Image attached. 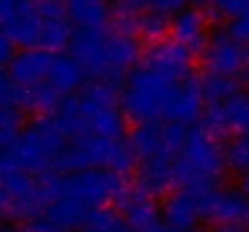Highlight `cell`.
Wrapping results in <instances>:
<instances>
[{"label": "cell", "mask_w": 249, "mask_h": 232, "mask_svg": "<svg viewBox=\"0 0 249 232\" xmlns=\"http://www.w3.org/2000/svg\"><path fill=\"white\" fill-rule=\"evenodd\" d=\"M227 32H230L234 39H239L242 44H249V10H247L242 18L232 20V22L227 25Z\"/></svg>", "instance_id": "32"}, {"label": "cell", "mask_w": 249, "mask_h": 232, "mask_svg": "<svg viewBox=\"0 0 249 232\" xmlns=\"http://www.w3.org/2000/svg\"><path fill=\"white\" fill-rule=\"evenodd\" d=\"M117 3L124 5V8H130V10H135V13L149 10V0H117Z\"/></svg>", "instance_id": "35"}, {"label": "cell", "mask_w": 249, "mask_h": 232, "mask_svg": "<svg viewBox=\"0 0 249 232\" xmlns=\"http://www.w3.org/2000/svg\"><path fill=\"white\" fill-rule=\"evenodd\" d=\"M0 25L20 49L42 47L44 18L37 0H0Z\"/></svg>", "instance_id": "6"}, {"label": "cell", "mask_w": 249, "mask_h": 232, "mask_svg": "<svg viewBox=\"0 0 249 232\" xmlns=\"http://www.w3.org/2000/svg\"><path fill=\"white\" fill-rule=\"evenodd\" d=\"M66 95L61 90H56L49 81H42L37 86H27L25 93V110H32L37 115H52L56 112V107L61 105Z\"/></svg>", "instance_id": "24"}, {"label": "cell", "mask_w": 249, "mask_h": 232, "mask_svg": "<svg viewBox=\"0 0 249 232\" xmlns=\"http://www.w3.org/2000/svg\"><path fill=\"white\" fill-rule=\"evenodd\" d=\"M225 164V149H220L217 137L208 135L203 127H193L188 132L186 147L176 157V181L181 188L203 196L213 188H217V181Z\"/></svg>", "instance_id": "2"}, {"label": "cell", "mask_w": 249, "mask_h": 232, "mask_svg": "<svg viewBox=\"0 0 249 232\" xmlns=\"http://www.w3.org/2000/svg\"><path fill=\"white\" fill-rule=\"evenodd\" d=\"M196 3H208V5H210V3H213V0H196Z\"/></svg>", "instance_id": "39"}, {"label": "cell", "mask_w": 249, "mask_h": 232, "mask_svg": "<svg viewBox=\"0 0 249 232\" xmlns=\"http://www.w3.org/2000/svg\"><path fill=\"white\" fill-rule=\"evenodd\" d=\"M142 56L140 44L135 39V35H110V44H107V61H110V76H120L124 78L137 64V59Z\"/></svg>", "instance_id": "20"}, {"label": "cell", "mask_w": 249, "mask_h": 232, "mask_svg": "<svg viewBox=\"0 0 249 232\" xmlns=\"http://www.w3.org/2000/svg\"><path fill=\"white\" fill-rule=\"evenodd\" d=\"M198 203H200V217L215 225L244 222V215L249 210V196L234 188H213L198 196Z\"/></svg>", "instance_id": "10"}, {"label": "cell", "mask_w": 249, "mask_h": 232, "mask_svg": "<svg viewBox=\"0 0 249 232\" xmlns=\"http://www.w3.org/2000/svg\"><path fill=\"white\" fill-rule=\"evenodd\" d=\"M200 86H203V98L208 105L227 103L242 90V83L237 76H222V73H210V71L208 76L200 78Z\"/></svg>", "instance_id": "25"}, {"label": "cell", "mask_w": 249, "mask_h": 232, "mask_svg": "<svg viewBox=\"0 0 249 232\" xmlns=\"http://www.w3.org/2000/svg\"><path fill=\"white\" fill-rule=\"evenodd\" d=\"M0 208L8 220L30 222L44 215L49 198L42 183V176H32L8 161L0 164Z\"/></svg>", "instance_id": "5"}, {"label": "cell", "mask_w": 249, "mask_h": 232, "mask_svg": "<svg viewBox=\"0 0 249 232\" xmlns=\"http://www.w3.org/2000/svg\"><path fill=\"white\" fill-rule=\"evenodd\" d=\"M142 64L147 69L166 76L169 81H183V78L193 76V52L186 49L176 39L152 42L147 47V52L142 54Z\"/></svg>", "instance_id": "8"}, {"label": "cell", "mask_w": 249, "mask_h": 232, "mask_svg": "<svg viewBox=\"0 0 249 232\" xmlns=\"http://www.w3.org/2000/svg\"><path fill=\"white\" fill-rule=\"evenodd\" d=\"M22 130H25L22 127V110L13 107V105H3V112H0V142H3V147L13 144Z\"/></svg>", "instance_id": "29"}, {"label": "cell", "mask_w": 249, "mask_h": 232, "mask_svg": "<svg viewBox=\"0 0 249 232\" xmlns=\"http://www.w3.org/2000/svg\"><path fill=\"white\" fill-rule=\"evenodd\" d=\"M171 39L181 42L186 49L193 54H200L210 44L208 35V22L205 15L198 8H183L178 15H174V27H171Z\"/></svg>", "instance_id": "15"}, {"label": "cell", "mask_w": 249, "mask_h": 232, "mask_svg": "<svg viewBox=\"0 0 249 232\" xmlns=\"http://www.w3.org/2000/svg\"><path fill=\"white\" fill-rule=\"evenodd\" d=\"M164 220L169 227H196L198 217H200V203L198 196L181 188V191H171L164 200Z\"/></svg>", "instance_id": "18"}, {"label": "cell", "mask_w": 249, "mask_h": 232, "mask_svg": "<svg viewBox=\"0 0 249 232\" xmlns=\"http://www.w3.org/2000/svg\"><path fill=\"white\" fill-rule=\"evenodd\" d=\"M188 0H149V10H159L166 15H178Z\"/></svg>", "instance_id": "33"}, {"label": "cell", "mask_w": 249, "mask_h": 232, "mask_svg": "<svg viewBox=\"0 0 249 232\" xmlns=\"http://www.w3.org/2000/svg\"><path fill=\"white\" fill-rule=\"evenodd\" d=\"M54 61V52L44 47L18 49L13 61L5 66V73L20 86H37L49 78V69Z\"/></svg>", "instance_id": "13"}, {"label": "cell", "mask_w": 249, "mask_h": 232, "mask_svg": "<svg viewBox=\"0 0 249 232\" xmlns=\"http://www.w3.org/2000/svg\"><path fill=\"white\" fill-rule=\"evenodd\" d=\"M127 232H135V230H132V227H130V230H127Z\"/></svg>", "instance_id": "40"}, {"label": "cell", "mask_w": 249, "mask_h": 232, "mask_svg": "<svg viewBox=\"0 0 249 232\" xmlns=\"http://www.w3.org/2000/svg\"><path fill=\"white\" fill-rule=\"evenodd\" d=\"M225 115H227V125L230 132L234 135H249V88L239 90L234 98L222 103Z\"/></svg>", "instance_id": "27"}, {"label": "cell", "mask_w": 249, "mask_h": 232, "mask_svg": "<svg viewBox=\"0 0 249 232\" xmlns=\"http://www.w3.org/2000/svg\"><path fill=\"white\" fill-rule=\"evenodd\" d=\"M210 8L217 18H225V20L232 22L249 10V0H213Z\"/></svg>", "instance_id": "31"}, {"label": "cell", "mask_w": 249, "mask_h": 232, "mask_svg": "<svg viewBox=\"0 0 249 232\" xmlns=\"http://www.w3.org/2000/svg\"><path fill=\"white\" fill-rule=\"evenodd\" d=\"M66 15L78 30H98L105 27L112 18V5L107 0H64Z\"/></svg>", "instance_id": "19"}, {"label": "cell", "mask_w": 249, "mask_h": 232, "mask_svg": "<svg viewBox=\"0 0 249 232\" xmlns=\"http://www.w3.org/2000/svg\"><path fill=\"white\" fill-rule=\"evenodd\" d=\"M83 118L88 132L105 137V140H120L124 137V112L117 105H103V103H88L83 100Z\"/></svg>", "instance_id": "16"}, {"label": "cell", "mask_w": 249, "mask_h": 232, "mask_svg": "<svg viewBox=\"0 0 249 232\" xmlns=\"http://www.w3.org/2000/svg\"><path fill=\"white\" fill-rule=\"evenodd\" d=\"M200 127H203L208 135H213V137L230 135V125H227V115H225L222 103H217V105H208V107H205Z\"/></svg>", "instance_id": "30"}, {"label": "cell", "mask_w": 249, "mask_h": 232, "mask_svg": "<svg viewBox=\"0 0 249 232\" xmlns=\"http://www.w3.org/2000/svg\"><path fill=\"white\" fill-rule=\"evenodd\" d=\"M242 191L249 196V174H247V176H242Z\"/></svg>", "instance_id": "38"}, {"label": "cell", "mask_w": 249, "mask_h": 232, "mask_svg": "<svg viewBox=\"0 0 249 232\" xmlns=\"http://www.w3.org/2000/svg\"><path fill=\"white\" fill-rule=\"evenodd\" d=\"M73 137L56 120V115H37V118L18 135V140L3 147V161L32 174L44 176L54 171L59 154Z\"/></svg>", "instance_id": "1"}, {"label": "cell", "mask_w": 249, "mask_h": 232, "mask_svg": "<svg viewBox=\"0 0 249 232\" xmlns=\"http://www.w3.org/2000/svg\"><path fill=\"white\" fill-rule=\"evenodd\" d=\"M203 86L196 76H188L183 81H176L171 88V95L166 100V110H164V118L171 123H196L200 115H203Z\"/></svg>", "instance_id": "11"}, {"label": "cell", "mask_w": 249, "mask_h": 232, "mask_svg": "<svg viewBox=\"0 0 249 232\" xmlns=\"http://www.w3.org/2000/svg\"><path fill=\"white\" fill-rule=\"evenodd\" d=\"M71 39H73V22L66 13L44 18V30H42V47L44 49L59 52V49L69 47Z\"/></svg>", "instance_id": "23"}, {"label": "cell", "mask_w": 249, "mask_h": 232, "mask_svg": "<svg viewBox=\"0 0 249 232\" xmlns=\"http://www.w3.org/2000/svg\"><path fill=\"white\" fill-rule=\"evenodd\" d=\"M18 49H20V47H18V44L3 32V37H0V61L8 66V64L13 61V56L18 54Z\"/></svg>", "instance_id": "34"}, {"label": "cell", "mask_w": 249, "mask_h": 232, "mask_svg": "<svg viewBox=\"0 0 249 232\" xmlns=\"http://www.w3.org/2000/svg\"><path fill=\"white\" fill-rule=\"evenodd\" d=\"M83 76H86V71L81 69V64H78L71 54L56 52L47 81H49L56 90H61L64 95H73V90L83 88Z\"/></svg>", "instance_id": "21"}, {"label": "cell", "mask_w": 249, "mask_h": 232, "mask_svg": "<svg viewBox=\"0 0 249 232\" xmlns=\"http://www.w3.org/2000/svg\"><path fill=\"white\" fill-rule=\"evenodd\" d=\"M203 56H205V69L210 73H222V76H239V71L249 64L247 44L234 39L227 30L215 32L210 37V44L203 52Z\"/></svg>", "instance_id": "9"}, {"label": "cell", "mask_w": 249, "mask_h": 232, "mask_svg": "<svg viewBox=\"0 0 249 232\" xmlns=\"http://www.w3.org/2000/svg\"><path fill=\"white\" fill-rule=\"evenodd\" d=\"M176 81H169L166 76L142 66H135L127 76H124L120 105L124 118L132 123H149L164 118L166 100L171 95Z\"/></svg>", "instance_id": "4"}, {"label": "cell", "mask_w": 249, "mask_h": 232, "mask_svg": "<svg viewBox=\"0 0 249 232\" xmlns=\"http://www.w3.org/2000/svg\"><path fill=\"white\" fill-rule=\"evenodd\" d=\"M49 198L56 200L61 196L76 198L88 208H110L112 203H122L127 198L124 176L112 169H86L76 174H49L47 176Z\"/></svg>", "instance_id": "3"}, {"label": "cell", "mask_w": 249, "mask_h": 232, "mask_svg": "<svg viewBox=\"0 0 249 232\" xmlns=\"http://www.w3.org/2000/svg\"><path fill=\"white\" fill-rule=\"evenodd\" d=\"M225 164L232 174H249V135H237L225 147Z\"/></svg>", "instance_id": "28"}, {"label": "cell", "mask_w": 249, "mask_h": 232, "mask_svg": "<svg viewBox=\"0 0 249 232\" xmlns=\"http://www.w3.org/2000/svg\"><path fill=\"white\" fill-rule=\"evenodd\" d=\"M107 44H110V35L105 32V27H98V30H76L73 32V39L69 44V54L81 64V69L86 71V76L100 78V76H110Z\"/></svg>", "instance_id": "7"}, {"label": "cell", "mask_w": 249, "mask_h": 232, "mask_svg": "<svg viewBox=\"0 0 249 232\" xmlns=\"http://www.w3.org/2000/svg\"><path fill=\"white\" fill-rule=\"evenodd\" d=\"M90 213H93V208H88L81 200L69 198V196H61V198L52 200L44 210V215L52 220V225L61 232H76L78 227H86Z\"/></svg>", "instance_id": "17"}, {"label": "cell", "mask_w": 249, "mask_h": 232, "mask_svg": "<svg viewBox=\"0 0 249 232\" xmlns=\"http://www.w3.org/2000/svg\"><path fill=\"white\" fill-rule=\"evenodd\" d=\"M171 27H174V20L166 13H159V10H144V13H140L137 35L144 37V39H149V42L166 39L171 35Z\"/></svg>", "instance_id": "26"}, {"label": "cell", "mask_w": 249, "mask_h": 232, "mask_svg": "<svg viewBox=\"0 0 249 232\" xmlns=\"http://www.w3.org/2000/svg\"><path fill=\"white\" fill-rule=\"evenodd\" d=\"M178 186L176 181V157H149V159H140L137 164V191L147 193V196H166L171 193V188Z\"/></svg>", "instance_id": "12"}, {"label": "cell", "mask_w": 249, "mask_h": 232, "mask_svg": "<svg viewBox=\"0 0 249 232\" xmlns=\"http://www.w3.org/2000/svg\"><path fill=\"white\" fill-rule=\"evenodd\" d=\"M213 232H249V227L244 222H222L217 225Z\"/></svg>", "instance_id": "36"}, {"label": "cell", "mask_w": 249, "mask_h": 232, "mask_svg": "<svg viewBox=\"0 0 249 232\" xmlns=\"http://www.w3.org/2000/svg\"><path fill=\"white\" fill-rule=\"evenodd\" d=\"M122 217L135 232H166L164 210L154 203L152 196L137 191L122 200Z\"/></svg>", "instance_id": "14"}, {"label": "cell", "mask_w": 249, "mask_h": 232, "mask_svg": "<svg viewBox=\"0 0 249 232\" xmlns=\"http://www.w3.org/2000/svg\"><path fill=\"white\" fill-rule=\"evenodd\" d=\"M130 142L137 152L140 159H149V157H159L166 154V144H164V123L159 120H149V123H137V127L130 135ZM171 157V154H166Z\"/></svg>", "instance_id": "22"}, {"label": "cell", "mask_w": 249, "mask_h": 232, "mask_svg": "<svg viewBox=\"0 0 249 232\" xmlns=\"http://www.w3.org/2000/svg\"><path fill=\"white\" fill-rule=\"evenodd\" d=\"M166 232H200L198 227H166Z\"/></svg>", "instance_id": "37"}, {"label": "cell", "mask_w": 249, "mask_h": 232, "mask_svg": "<svg viewBox=\"0 0 249 232\" xmlns=\"http://www.w3.org/2000/svg\"><path fill=\"white\" fill-rule=\"evenodd\" d=\"M5 232H13V230H5Z\"/></svg>", "instance_id": "41"}]
</instances>
